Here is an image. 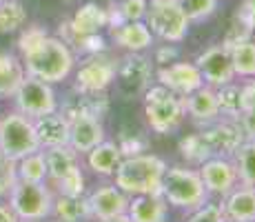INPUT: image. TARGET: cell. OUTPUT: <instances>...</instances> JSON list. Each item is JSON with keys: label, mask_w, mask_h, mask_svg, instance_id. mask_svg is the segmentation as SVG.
Wrapping results in <instances>:
<instances>
[{"label": "cell", "mask_w": 255, "mask_h": 222, "mask_svg": "<svg viewBox=\"0 0 255 222\" xmlns=\"http://www.w3.org/2000/svg\"><path fill=\"white\" fill-rule=\"evenodd\" d=\"M22 60L29 76L49 85L65 80L73 69V53L69 44L51 36H45L36 47L24 51Z\"/></svg>", "instance_id": "6da1fadb"}, {"label": "cell", "mask_w": 255, "mask_h": 222, "mask_svg": "<svg viewBox=\"0 0 255 222\" xmlns=\"http://www.w3.org/2000/svg\"><path fill=\"white\" fill-rule=\"evenodd\" d=\"M164 171L166 165L158 156H131L118 165L116 187L133 196H162Z\"/></svg>", "instance_id": "7a4b0ae2"}, {"label": "cell", "mask_w": 255, "mask_h": 222, "mask_svg": "<svg viewBox=\"0 0 255 222\" xmlns=\"http://www.w3.org/2000/svg\"><path fill=\"white\" fill-rule=\"evenodd\" d=\"M40 149V140L36 136L33 122L27 116L18 113H9L0 120V154L11 158V160H20V158L36 154Z\"/></svg>", "instance_id": "3957f363"}, {"label": "cell", "mask_w": 255, "mask_h": 222, "mask_svg": "<svg viewBox=\"0 0 255 222\" xmlns=\"http://www.w3.org/2000/svg\"><path fill=\"white\" fill-rule=\"evenodd\" d=\"M162 196L175 207L193 209V207L204 205L207 187H204L200 174L173 167V169H166L162 176Z\"/></svg>", "instance_id": "277c9868"}, {"label": "cell", "mask_w": 255, "mask_h": 222, "mask_svg": "<svg viewBox=\"0 0 255 222\" xmlns=\"http://www.w3.org/2000/svg\"><path fill=\"white\" fill-rule=\"evenodd\" d=\"M146 122L155 133H169L182 122L184 118V100H180L166 87H153L146 91Z\"/></svg>", "instance_id": "5b68a950"}, {"label": "cell", "mask_w": 255, "mask_h": 222, "mask_svg": "<svg viewBox=\"0 0 255 222\" xmlns=\"http://www.w3.org/2000/svg\"><path fill=\"white\" fill-rule=\"evenodd\" d=\"M144 18L146 27H151V33L160 36L166 42L184 40L191 22L178 0H151Z\"/></svg>", "instance_id": "8992f818"}, {"label": "cell", "mask_w": 255, "mask_h": 222, "mask_svg": "<svg viewBox=\"0 0 255 222\" xmlns=\"http://www.w3.org/2000/svg\"><path fill=\"white\" fill-rule=\"evenodd\" d=\"M9 207L22 220H42L53 211V200L42 182L16 180L9 191Z\"/></svg>", "instance_id": "52a82bcc"}, {"label": "cell", "mask_w": 255, "mask_h": 222, "mask_svg": "<svg viewBox=\"0 0 255 222\" xmlns=\"http://www.w3.org/2000/svg\"><path fill=\"white\" fill-rule=\"evenodd\" d=\"M13 96H16L18 111L27 118H40L56 111V93H53L51 85L38 80V78L24 76Z\"/></svg>", "instance_id": "ba28073f"}, {"label": "cell", "mask_w": 255, "mask_h": 222, "mask_svg": "<svg viewBox=\"0 0 255 222\" xmlns=\"http://www.w3.org/2000/svg\"><path fill=\"white\" fill-rule=\"evenodd\" d=\"M195 67L200 69L204 80L213 87L229 85V82L235 78V71H233V65H231V53H229V49L224 47V44L207 49L202 56H198Z\"/></svg>", "instance_id": "9c48e42d"}, {"label": "cell", "mask_w": 255, "mask_h": 222, "mask_svg": "<svg viewBox=\"0 0 255 222\" xmlns=\"http://www.w3.org/2000/svg\"><path fill=\"white\" fill-rule=\"evenodd\" d=\"M158 80L162 87L173 93H180V96H189L204 85L200 69L195 65H189V62H175V65L162 67L158 71Z\"/></svg>", "instance_id": "30bf717a"}, {"label": "cell", "mask_w": 255, "mask_h": 222, "mask_svg": "<svg viewBox=\"0 0 255 222\" xmlns=\"http://www.w3.org/2000/svg\"><path fill=\"white\" fill-rule=\"evenodd\" d=\"M87 202H89L91 214L105 222L114 220L118 216H125L127 209H129L127 194L122 189H118L116 185H105V187H100V189H96Z\"/></svg>", "instance_id": "8fae6325"}, {"label": "cell", "mask_w": 255, "mask_h": 222, "mask_svg": "<svg viewBox=\"0 0 255 222\" xmlns=\"http://www.w3.org/2000/svg\"><path fill=\"white\" fill-rule=\"evenodd\" d=\"M116 78V67L109 58H102L96 53V58H91L87 65L80 67L76 80L80 91H91V93H100L111 85V80Z\"/></svg>", "instance_id": "7c38bea8"}, {"label": "cell", "mask_w": 255, "mask_h": 222, "mask_svg": "<svg viewBox=\"0 0 255 222\" xmlns=\"http://www.w3.org/2000/svg\"><path fill=\"white\" fill-rule=\"evenodd\" d=\"M204 187L211 194H220L227 196L233 191L235 180H238V171L229 160L222 158H213V160H204L202 162V171H200Z\"/></svg>", "instance_id": "4fadbf2b"}, {"label": "cell", "mask_w": 255, "mask_h": 222, "mask_svg": "<svg viewBox=\"0 0 255 222\" xmlns=\"http://www.w3.org/2000/svg\"><path fill=\"white\" fill-rule=\"evenodd\" d=\"M102 140H105V129L98 122V118L80 116L69 120V147H73V151L87 154Z\"/></svg>", "instance_id": "5bb4252c"}, {"label": "cell", "mask_w": 255, "mask_h": 222, "mask_svg": "<svg viewBox=\"0 0 255 222\" xmlns=\"http://www.w3.org/2000/svg\"><path fill=\"white\" fill-rule=\"evenodd\" d=\"M33 129L40 140V147L69 145V120L62 113H47L33 120Z\"/></svg>", "instance_id": "9a60e30c"}, {"label": "cell", "mask_w": 255, "mask_h": 222, "mask_svg": "<svg viewBox=\"0 0 255 222\" xmlns=\"http://www.w3.org/2000/svg\"><path fill=\"white\" fill-rule=\"evenodd\" d=\"M242 129L233 122H222L211 129L202 131V138L207 142L211 156H222V154H235L238 147L242 145Z\"/></svg>", "instance_id": "2e32d148"}, {"label": "cell", "mask_w": 255, "mask_h": 222, "mask_svg": "<svg viewBox=\"0 0 255 222\" xmlns=\"http://www.w3.org/2000/svg\"><path fill=\"white\" fill-rule=\"evenodd\" d=\"M78 151H73V147L69 145H60V147H49V151L45 154V162H47V176L53 182H62L65 178L73 176L78 169Z\"/></svg>", "instance_id": "e0dca14e"}, {"label": "cell", "mask_w": 255, "mask_h": 222, "mask_svg": "<svg viewBox=\"0 0 255 222\" xmlns=\"http://www.w3.org/2000/svg\"><path fill=\"white\" fill-rule=\"evenodd\" d=\"M114 40L120 47L129 49V51H142V49L151 47L153 42V33L142 20L135 22H122L114 27Z\"/></svg>", "instance_id": "ac0fdd59"}, {"label": "cell", "mask_w": 255, "mask_h": 222, "mask_svg": "<svg viewBox=\"0 0 255 222\" xmlns=\"http://www.w3.org/2000/svg\"><path fill=\"white\" fill-rule=\"evenodd\" d=\"M127 216L131 222H164L166 218V205L160 200V196H138L129 202Z\"/></svg>", "instance_id": "d6986e66"}, {"label": "cell", "mask_w": 255, "mask_h": 222, "mask_svg": "<svg viewBox=\"0 0 255 222\" xmlns=\"http://www.w3.org/2000/svg\"><path fill=\"white\" fill-rule=\"evenodd\" d=\"M184 109L195 118V120H213L215 116L220 113L218 107V98H215V91L209 87H200L195 89L193 93L184 96Z\"/></svg>", "instance_id": "ffe728a7"}, {"label": "cell", "mask_w": 255, "mask_h": 222, "mask_svg": "<svg viewBox=\"0 0 255 222\" xmlns=\"http://www.w3.org/2000/svg\"><path fill=\"white\" fill-rule=\"evenodd\" d=\"M87 162L96 174L100 176H109L118 169V165L122 162V151L116 142H105L102 140L100 145H96L91 151H87Z\"/></svg>", "instance_id": "44dd1931"}, {"label": "cell", "mask_w": 255, "mask_h": 222, "mask_svg": "<svg viewBox=\"0 0 255 222\" xmlns=\"http://www.w3.org/2000/svg\"><path fill=\"white\" fill-rule=\"evenodd\" d=\"M107 24H109V13H107V9L98 7V4H93V2H87L76 11L69 27H71V31H76V33H98L102 27H107Z\"/></svg>", "instance_id": "7402d4cb"}, {"label": "cell", "mask_w": 255, "mask_h": 222, "mask_svg": "<svg viewBox=\"0 0 255 222\" xmlns=\"http://www.w3.org/2000/svg\"><path fill=\"white\" fill-rule=\"evenodd\" d=\"M227 216L233 222H255V187H244L229 196Z\"/></svg>", "instance_id": "603a6c76"}, {"label": "cell", "mask_w": 255, "mask_h": 222, "mask_svg": "<svg viewBox=\"0 0 255 222\" xmlns=\"http://www.w3.org/2000/svg\"><path fill=\"white\" fill-rule=\"evenodd\" d=\"M24 80V67L11 53H0V96H13Z\"/></svg>", "instance_id": "cb8c5ba5"}, {"label": "cell", "mask_w": 255, "mask_h": 222, "mask_svg": "<svg viewBox=\"0 0 255 222\" xmlns=\"http://www.w3.org/2000/svg\"><path fill=\"white\" fill-rule=\"evenodd\" d=\"M229 53H231V65L235 76L255 78V42L244 40L240 44H233L229 49Z\"/></svg>", "instance_id": "d4e9b609"}, {"label": "cell", "mask_w": 255, "mask_h": 222, "mask_svg": "<svg viewBox=\"0 0 255 222\" xmlns=\"http://www.w3.org/2000/svg\"><path fill=\"white\" fill-rule=\"evenodd\" d=\"M53 211L62 222H78L91 214L89 202L82 200V196H62L53 202Z\"/></svg>", "instance_id": "484cf974"}, {"label": "cell", "mask_w": 255, "mask_h": 222, "mask_svg": "<svg viewBox=\"0 0 255 222\" xmlns=\"http://www.w3.org/2000/svg\"><path fill=\"white\" fill-rule=\"evenodd\" d=\"M120 76H122V80H125L129 87L140 89V87L146 85V80H149L151 65H149V60H146V58H142V56H138V53L133 51V56H129L125 60V65H122Z\"/></svg>", "instance_id": "4316f807"}, {"label": "cell", "mask_w": 255, "mask_h": 222, "mask_svg": "<svg viewBox=\"0 0 255 222\" xmlns=\"http://www.w3.org/2000/svg\"><path fill=\"white\" fill-rule=\"evenodd\" d=\"M16 176L22 182H45L47 178V162L45 154L36 151V154H29L20 158L16 162Z\"/></svg>", "instance_id": "83f0119b"}, {"label": "cell", "mask_w": 255, "mask_h": 222, "mask_svg": "<svg viewBox=\"0 0 255 222\" xmlns=\"http://www.w3.org/2000/svg\"><path fill=\"white\" fill-rule=\"evenodd\" d=\"M27 22V11L16 0H4L0 2V33L18 31Z\"/></svg>", "instance_id": "f1b7e54d"}, {"label": "cell", "mask_w": 255, "mask_h": 222, "mask_svg": "<svg viewBox=\"0 0 255 222\" xmlns=\"http://www.w3.org/2000/svg\"><path fill=\"white\" fill-rule=\"evenodd\" d=\"M238 176L247 187H255V140L238 147Z\"/></svg>", "instance_id": "f546056e"}, {"label": "cell", "mask_w": 255, "mask_h": 222, "mask_svg": "<svg viewBox=\"0 0 255 222\" xmlns=\"http://www.w3.org/2000/svg\"><path fill=\"white\" fill-rule=\"evenodd\" d=\"M215 98H218V107L222 113L227 116H240L242 113V102H240V87L235 85H222L220 91H215Z\"/></svg>", "instance_id": "4dcf8cb0"}, {"label": "cell", "mask_w": 255, "mask_h": 222, "mask_svg": "<svg viewBox=\"0 0 255 222\" xmlns=\"http://www.w3.org/2000/svg\"><path fill=\"white\" fill-rule=\"evenodd\" d=\"M180 151H182V156L189 158L191 162H200V165L211 158V151H209L207 142H204L202 133H193V136L184 138V140L180 142Z\"/></svg>", "instance_id": "1f68e13d"}, {"label": "cell", "mask_w": 255, "mask_h": 222, "mask_svg": "<svg viewBox=\"0 0 255 222\" xmlns=\"http://www.w3.org/2000/svg\"><path fill=\"white\" fill-rule=\"evenodd\" d=\"M189 20H204L218 7V0H178Z\"/></svg>", "instance_id": "d6a6232c"}, {"label": "cell", "mask_w": 255, "mask_h": 222, "mask_svg": "<svg viewBox=\"0 0 255 222\" xmlns=\"http://www.w3.org/2000/svg\"><path fill=\"white\" fill-rule=\"evenodd\" d=\"M146 9H149L146 0H122V2L118 4V13H120L122 22L142 20V18L146 16Z\"/></svg>", "instance_id": "836d02e7"}, {"label": "cell", "mask_w": 255, "mask_h": 222, "mask_svg": "<svg viewBox=\"0 0 255 222\" xmlns=\"http://www.w3.org/2000/svg\"><path fill=\"white\" fill-rule=\"evenodd\" d=\"M18 176H16V160L0 154V196L9 194L11 187L16 185Z\"/></svg>", "instance_id": "e575fe53"}, {"label": "cell", "mask_w": 255, "mask_h": 222, "mask_svg": "<svg viewBox=\"0 0 255 222\" xmlns=\"http://www.w3.org/2000/svg\"><path fill=\"white\" fill-rule=\"evenodd\" d=\"M189 222H224V211H222V207H218V205L200 207V209L191 216Z\"/></svg>", "instance_id": "d590c367"}, {"label": "cell", "mask_w": 255, "mask_h": 222, "mask_svg": "<svg viewBox=\"0 0 255 222\" xmlns=\"http://www.w3.org/2000/svg\"><path fill=\"white\" fill-rule=\"evenodd\" d=\"M47 33L42 31V29H38V27H33V29H27V31L20 36V40H18V49H20V53H24V51H29L31 47H36L38 42L45 38Z\"/></svg>", "instance_id": "8d00e7d4"}, {"label": "cell", "mask_w": 255, "mask_h": 222, "mask_svg": "<svg viewBox=\"0 0 255 222\" xmlns=\"http://www.w3.org/2000/svg\"><path fill=\"white\" fill-rule=\"evenodd\" d=\"M240 102L242 111H255V82H249L240 89Z\"/></svg>", "instance_id": "74e56055"}, {"label": "cell", "mask_w": 255, "mask_h": 222, "mask_svg": "<svg viewBox=\"0 0 255 222\" xmlns=\"http://www.w3.org/2000/svg\"><path fill=\"white\" fill-rule=\"evenodd\" d=\"M240 129L255 140V111H242V127Z\"/></svg>", "instance_id": "f35d334b"}, {"label": "cell", "mask_w": 255, "mask_h": 222, "mask_svg": "<svg viewBox=\"0 0 255 222\" xmlns=\"http://www.w3.org/2000/svg\"><path fill=\"white\" fill-rule=\"evenodd\" d=\"M0 222H18V216L13 214L11 207H2V205H0Z\"/></svg>", "instance_id": "ab89813d"}, {"label": "cell", "mask_w": 255, "mask_h": 222, "mask_svg": "<svg viewBox=\"0 0 255 222\" xmlns=\"http://www.w3.org/2000/svg\"><path fill=\"white\" fill-rule=\"evenodd\" d=\"M175 56H178V51H175L173 47H164L158 51V62H169V60H173Z\"/></svg>", "instance_id": "60d3db41"}, {"label": "cell", "mask_w": 255, "mask_h": 222, "mask_svg": "<svg viewBox=\"0 0 255 222\" xmlns=\"http://www.w3.org/2000/svg\"><path fill=\"white\" fill-rule=\"evenodd\" d=\"M244 7L249 9V13H251L253 20H255V0H247V2H244Z\"/></svg>", "instance_id": "b9f144b4"}, {"label": "cell", "mask_w": 255, "mask_h": 222, "mask_svg": "<svg viewBox=\"0 0 255 222\" xmlns=\"http://www.w3.org/2000/svg\"><path fill=\"white\" fill-rule=\"evenodd\" d=\"M107 222H131V218H129V216H118V218H114V220H107Z\"/></svg>", "instance_id": "7bdbcfd3"}, {"label": "cell", "mask_w": 255, "mask_h": 222, "mask_svg": "<svg viewBox=\"0 0 255 222\" xmlns=\"http://www.w3.org/2000/svg\"><path fill=\"white\" fill-rule=\"evenodd\" d=\"M0 2H4V0H0Z\"/></svg>", "instance_id": "ee69618b"}, {"label": "cell", "mask_w": 255, "mask_h": 222, "mask_svg": "<svg viewBox=\"0 0 255 222\" xmlns=\"http://www.w3.org/2000/svg\"><path fill=\"white\" fill-rule=\"evenodd\" d=\"M231 222H233V220H231Z\"/></svg>", "instance_id": "f6af8a7d"}]
</instances>
